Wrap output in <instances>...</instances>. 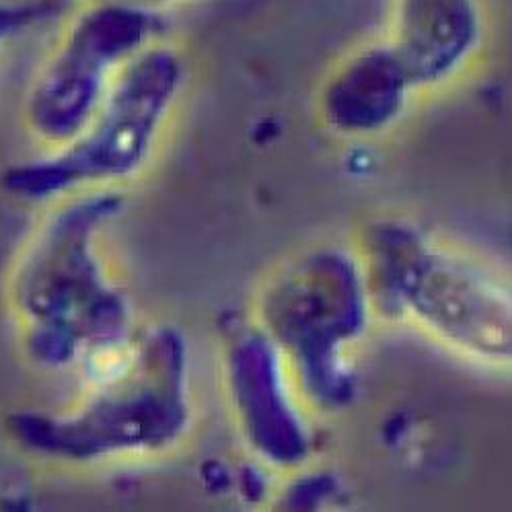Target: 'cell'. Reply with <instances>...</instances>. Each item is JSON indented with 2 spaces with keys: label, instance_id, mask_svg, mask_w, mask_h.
<instances>
[{
  "label": "cell",
  "instance_id": "4",
  "mask_svg": "<svg viewBox=\"0 0 512 512\" xmlns=\"http://www.w3.org/2000/svg\"><path fill=\"white\" fill-rule=\"evenodd\" d=\"M42 9V5L23 3V0H0V44L40 21Z\"/></svg>",
  "mask_w": 512,
  "mask_h": 512
},
{
  "label": "cell",
  "instance_id": "5",
  "mask_svg": "<svg viewBox=\"0 0 512 512\" xmlns=\"http://www.w3.org/2000/svg\"><path fill=\"white\" fill-rule=\"evenodd\" d=\"M130 3H144V5H149L151 0H130Z\"/></svg>",
  "mask_w": 512,
  "mask_h": 512
},
{
  "label": "cell",
  "instance_id": "3",
  "mask_svg": "<svg viewBox=\"0 0 512 512\" xmlns=\"http://www.w3.org/2000/svg\"><path fill=\"white\" fill-rule=\"evenodd\" d=\"M181 85L179 54L167 46L146 48L124 66L95 118L48 169L101 173L134 167L151 151Z\"/></svg>",
  "mask_w": 512,
  "mask_h": 512
},
{
  "label": "cell",
  "instance_id": "2",
  "mask_svg": "<svg viewBox=\"0 0 512 512\" xmlns=\"http://www.w3.org/2000/svg\"><path fill=\"white\" fill-rule=\"evenodd\" d=\"M159 15L144 3L91 0L72 19L35 81L27 122L48 142L68 144L95 118L124 66L153 46Z\"/></svg>",
  "mask_w": 512,
  "mask_h": 512
},
{
  "label": "cell",
  "instance_id": "1",
  "mask_svg": "<svg viewBox=\"0 0 512 512\" xmlns=\"http://www.w3.org/2000/svg\"><path fill=\"white\" fill-rule=\"evenodd\" d=\"M383 307L478 367L512 373V272L461 245L391 233L369 255Z\"/></svg>",
  "mask_w": 512,
  "mask_h": 512
}]
</instances>
